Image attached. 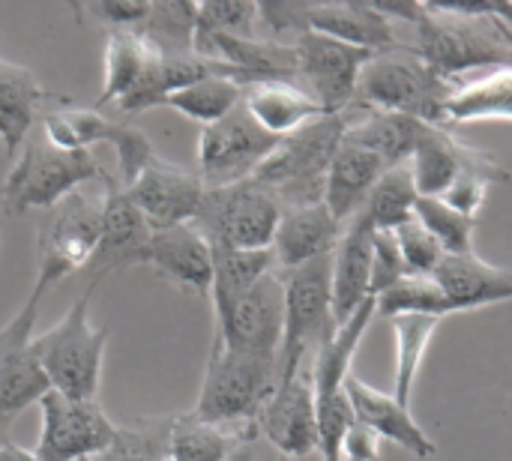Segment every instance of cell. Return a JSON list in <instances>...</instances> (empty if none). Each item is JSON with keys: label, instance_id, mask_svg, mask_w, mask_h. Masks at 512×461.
Instances as JSON below:
<instances>
[{"label": "cell", "instance_id": "1", "mask_svg": "<svg viewBox=\"0 0 512 461\" xmlns=\"http://www.w3.org/2000/svg\"><path fill=\"white\" fill-rule=\"evenodd\" d=\"M414 54L441 78L459 81L465 72L512 66V30L495 15H459L423 3L414 24Z\"/></svg>", "mask_w": 512, "mask_h": 461}, {"label": "cell", "instance_id": "2", "mask_svg": "<svg viewBox=\"0 0 512 461\" xmlns=\"http://www.w3.org/2000/svg\"><path fill=\"white\" fill-rule=\"evenodd\" d=\"M279 387V360L228 351L213 339L195 417L246 438H258V417Z\"/></svg>", "mask_w": 512, "mask_h": 461}, {"label": "cell", "instance_id": "3", "mask_svg": "<svg viewBox=\"0 0 512 461\" xmlns=\"http://www.w3.org/2000/svg\"><path fill=\"white\" fill-rule=\"evenodd\" d=\"M345 129H348V111L312 120L309 126L282 138L252 180L261 189H267L282 210L321 204L327 171L336 150L342 147Z\"/></svg>", "mask_w": 512, "mask_h": 461}, {"label": "cell", "instance_id": "4", "mask_svg": "<svg viewBox=\"0 0 512 461\" xmlns=\"http://www.w3.org/2000/svg\"><path fill=\"white\" fill-rule=\"evenodd\" d=\"M96 288L99 279H90L66 315L51 330L33 336V351L51 390L69 399H96L102 381L108 330L90 324V300Z\"/></svg>", "mask_w": 512, "mask_h": 461}, {"label": "cell", "instance_id": "5", "mask_svg": "<svg viewBox=\"0 0 512 461\" xmlns=\"http://www.w3.org/2000/svg\"><path fill=\"white\" fill-rule=\"evenodd\" d=\"M456 81L432 72L411 48H390L375 54L357 84V105L384 114H405L429 126H447L444 108Z\"/></svg>", "mask_w": 512, "mask_h": 461}, {"label": "cell", "instance_id": "6", "mask_svg": "<svg viewBox=\"0 0 512 461\" xmlns=\"http://www.w3.org/2000/svg\"><path fill=\"white\" fill-rule=\"evenodd\" d=\"M108 171L93 150H57L42 141H24L3 189V213L21 216L27 210H51L90 180H105Z\"/></svg>", "mask_w": 512, "mask_h": 461}, {"label": "cell", "instance_id": "7", "mask_svg": "<svg viewBox=\"0 0 512 461\" xmlns=\"http://www.w3.org/2000/svg\"><path fill=\"white\" fill-rule=\"evenodd\" d=\"M102 231V195L72 192L57 207L45 210L36 228V282L27 297V306L39 309L45 291L72 276L81 267H90Z\"/></svg>", "mask_w": 512, "mask_h": 461}, {"label": "cell", "instance_id": "8", "mask_svg": "<svg viewBox=\"0 0 512 461\" xmlns=\"http://www.w3.org/2000/svg\"><path fill=\"white\" fill-rule=\"evenodd\" d=\"M333 255L303 264L282 276L285 282V333L279 348V384L297 378L306 369L309 351L336 330L333 294H330Z\"/></svg>", "mask_w": 512, "mask_h": 461}, {"label": "cell", "instance_id": "9", "mask_svg": "<svg viewBox=\"0 0 512 461\" xmlns=\"http://www.w3.org/2000/svg\"><path fill=\"white\" fill-rule=\"evenodd\" d=\"M279 201L255 180L219 186L204 192V204L195 216V228L210 246L228 249H270L279 225Z\"/></svg>", "mask_w": 512, "mask_h": 461}, {"label": "cell", "instance_id": "10", "mask_svg": "<svg viewBox=\"0 0 512 461\" xmlns=\"http://www.w3.org/2000/svg\"><path fill=\"white\" fill-rule=\"evenodd\" d=\"M36 408L42 426L33 453L42 461H90L117 438V426L96 399H69L48 390Z\"/></svg>", "mask_w": 512, "mask_h": 461}, {"label": "cell", "instance_id": "11", "mask_svg": "<svg viewBox=\"0 0 512 461\" xmlns=\"http://www.w3.org/2000/svg\"><path fill=\"white\" fill-rule=\"evenodd\" d=\"M45 138L57 150H93L96 144H111L120 162V186H132L135 177L156 159L153 141L129 123H114L99 108H60L42 117Z\"/></svg>", "mask_w": 512, "mask_h": 461}, {"label": "cell", "instance_id": "12", "mask_svg": "<svg viewBox=\"0 0 512 461\" xmlns=\"http://www.w3.org/2000/svg\"><path fill=\"white\" fill-rule=\"evenodd\" d=\"M279 147V138L267 135L243 105L234 108L213 126L201 129L198 138V177L207 189L252 180L264 159Z\"/></svg>", "mask_w": 512, "mask_h": 461}, {"label": "cell", "instance_id": "13", "mask_svg": "<svg viewBox=\"0 0 512 461\" xmlns=\"http://www.w3.org/2000/svg\"><path fill=\"white\" fill-rule=\"evenodd\" d=\"M294 51L297 75L309 84V93L327 114H345L354 105L360 72L375 57V51L354 48L315 30H303L294 39Z\"/></svg>", "mask_w": 512, "mask_h": 461}, {"label": "cell", "instance_id": "14", "mask_svg": "<svg viewBox=\"0 0 512 461\" xmlns=\"http://www.w3.org/2000/svg\"><path fill=\"white\" fill-rule=\"evenodd\" d=\"M285 333V282L273 270L225 315L216 318V336L228 351L276 357Z\"/></svg>", "mask_w": 512, "mask_h": 461}, {"label": "cell", "instance_id": "15", "mask_svg": "<svg viewBox=\"0 0 512 461\" xmlns=\"http://www.w3.org/2000/svg\"><path fill=\"white\" fill-rule=\"evenodd\" d=\"M132 204L141 210L147 225L153 231L192 225L201 204H204V180L198 171H189L177 162H168L162 156L150 159V165L135 177L132 186H126Z\"/></svg>", "mask_w": 512, "mask_h": 461}, {"label": "cell", "instance_id": "16", "mask_svg": "<svg viewBox=\"0 0 512 461\" xmlns=\"http://www.w3.org/2000/svg\"><path fill=\"white\" fill-rule=\"evenodd\" d=\"M408 168H411L417 195L423 198H441L465 168L489 177L492 183L510 180V174L489 153L462 141L450 126H429L414 156L408 159Z\"/></svg>", "mask_w": 512, "mask_h": 461}, {"label": "cell", "instance_id": "17", "mask_svg": "<svg viewBox=\"0 0 512 461\" xmlns=\"http://www.w3.org/2000/svg\"><path fill=\"white\" fill-rule=\"evenodd\" d=\"M33 306H21V312L0 330V423H12L30 405H39L51 390L39 357L33 351Z\"/></svg>", "mask_w": 512, "mask_h": 461}, {"label": "cell", "instance_id": "18", "mask_svg": "<svg viewBox=\"0 0 512 461\" xmlns=\"http://www.w3.org/2000/svg\"><path fill=\"white\" fill-rule=\"evenodd\" d=\"M258 435L285 459H306L318 450V405L309 366L276 387L258 417Z\"/></svg>", "mask_w": 512, "mask_h": 461}, {"label": "cell", "instance_id": "19", "mask_svg": "<svg viewBox=\"0 0 512 461\" xmlns=\"http://www.w3.org/2000/svg\"><path fill=\"white\" fill-rule=\"evenodd\" d=\"M102 183H105V192H102V231H99L96 255L90 261L93 279H99V282L105 276L117 273V270L135 267L141 261L144 246L153 237V228L147 225L141 210L132 204V198L120 186V180H114L108 174Z\"/></svg>", "mask_w": 512, "mask_h": 461}, {"label": "cell", "instance_id": "20", "mask_svg": "<svg viewBox=\"0 0 512 461\" xmlns=\"http://www.w3.org/2000/svg\"><path fill=\"white\" fill-rule=\"evenodd\" d=\"M153 267L165 282L183 294L210 297L213 285V246L195 225H177L153 231L150 243L141 252V261Z\"/></svg>", "mask_w": 512, "mask_h": 461}, {"label": "cell", "instance_id": "21", "mask_svg": "<svg viewBox=\"0 0 512 461\" xmlns=\"http://www.w3.org/2000/svg\"><path fill=\"white\" fill-rule=\"evenodd\" d=\"M345 393L351 399L354 420L363 423L366 429H372L381 441H390V444L402 447L405 453H411L417 459H432L438 453V444L414 420L411 408H405L396 396L369 387L357 375H348Z\"/></svg>", "mask_w": 512, "mask_h": 461}, {"label": "cell", "instance_id": "22", "mask_svg": "<svg viewBox=\"0 0 512 461\" xmlns=\"http://www.w3.org/2000/svg\"><path fill=\"white\" fill-rule=\"evenodd\" d=\"M345 225L333 219L327 204H309V207H288L279 216L276 234H273V258L276 267L291 273L303 264H312L318 258L333 255V249L342 240Z\"/></svg>", "mask_w": 512, "mask_h": 461}, {"label": "cell", "instance_id": "23", "mask_svg": "<svg viewBox=\"0 0 512 461\" xmlns=\"http://www.w3.org/2000/svg\"><path fill=\"white\" fill-rule=\"evenodd\" d=\"M372 228L354 216L339 246L333 249V273H330V294H333V324L342 327L366 300H372Z\"/></svg>", "mask_w": 512, "mask_h": 461}, {"label": "cell", "instance_id": "24", "mask_svg": "<svg viewBox=\"0 0 512 461\" xmlns=\"http://www.w3.org/2000/svg\"><path fill=\"white\" fill-rule=\"evenodd\" d=\"M432 279L441 285L453 312H471L512 300V273L483 261L477 252L444 255Z\"/></svg>", "mask_w": 512, "mask_h": 461}, {"label": "cell", "instance_id": "25", "mask_svg": "<svg viewBox=\"0 0 512 461\" xmlns=\"http://www.w3.org/2000/svg\"><path fill=\"white\" fill-rule=\"evenodd\" d=\"M387 171L390 165L378 153L342 138V147L336 150L324 183V204L333 213V219L339 225H348L363 210L372 189Z\"/></svg>", "mask_w": 512, "mask_h": 461}, {"label": "cell", "instance_id": "26", "mask_svg": "<svg viewBox=\"0 0 512 461\" xmlns=\"http://www.w3.org/2000/svg\"><path fill=\"white\" fill-rule=\"evenodd\" d=\"M306 30L333 36L354 48L390 51L399 48L396 21L381 15L372 3H315L306 6Z\"/></svg>", "mask_w": 512, "mask_h": 461}, {"label": "cell", "instance_id": "27", "mask_svg": "<svg viewBox=\"0 0 512 461\" xmlns=\"http://www.w3.org/2000/svg\"><path fill=\"white\" fill-rule=\"evenodd\" d=\"M243 111L273 138H288L312 120L327 117L318 99L294 81H264L243 90Z\"/></svg>", "mask_w": 512, "mask_h": 461}, {"label": "cell", "instance_id": "28", "mask_svg": "<svg viewBox=\"0 0 512 461\" xmlns=\"http://www.w3.org/2000/svg\"><path fill=\"white\" fill-rule=\"evenodd\" d=\"M207 75H228V78L237 81V75L219 60H207V57H198L192 51H186V54H159L153 60V66L144 72V78L117 105L126 114L162 108L168 96L180 93L183 87H189V84H195V81H201Z\"/></svg>", "mask_w": 512, "mask_h": 461}, {"label": "cell", "instance_id": "29", "mask_svg": "<svg viewBox=\"0 0 512 461\" xmlns=\"http://www.w3.org/2000/svg\"><path fill=\"white\" fill-rule=\"evenodd\" d=\"M426 129H429V123H420L414 117L363 108V117L348 114L345 141L378 153L390 168H396V165H405L414 156V150H417L420 138L426 135Z\"/></svg>", "mask_w": 512, "mask_h": 461}, {"label": "cell", "instance_id": "30", "mask_svg": "<svg viewBox=\"0 0 512 461\" xmlns=\"http://www.w3.org/2000/svg\"><path fill=\"white\" fill-rule=\"evenodd\" d=\"M444 120L450 129L480 120L512 123V66H495L477 78L456 81V90L444 108Z\"/></svg>", "mask_w": 512, "mask_h": 461}, {"label": "cell", "instance_id": "31", "mask_svg": "<svg viewBox=\"0 0 512 461\" xmlns=\"http://www.w3.org/2000/svg\"><path fill=\"white\" fill-rule=\"evenodd\" d=\"M42 99L45 90L39 78L30 69L0 57V141L9 159H15L24 147Z\"/></svg>", "mask_w": 512, "mask_h": 461}, {"label": "cell", "instance_id": "32", "mask_svg": "<svg viewBox=\"0 0 512 461\" xmlns=\"http://www.w3.org/2000/svg\"><path fill=\"white\" fill-rule=\"evenodd\" d=\"M159 54L165 51L141 30H111L105 42V75H102L96 108L108 102H120L144 78V72L153 66Z\"/></svg>", "mask_w": 512, "mask_h": 461}, {"label": "cell", "instance_id": "33", "mask_svg": "<svg viewBox=\"0 0 512 461\" xmlns=\"http://www.w3.org/2000/svg\"><path fill=\"white\" fill-rule=\"evenodd\" d=\"M276 270L273 249H228L213 246V315H225L243 294H249L264 276Z\"/></svg>", "mask_w": 512, "mask_h": 461}, {"label": "cell", "instance_id": "34", "mask_svg": "<svg viewBox=\"0 0 512 461\" xmlns=\"http://www.w3.org/2000/svg\"><path fill=\"white\" fill-rule=\"evenodd\" d=\"M243 441H255V438L204 423L189 411V414L171 417L165 461H225L228 453Z\"/></svg>", "mask_w": 512, "mask_h": 461}, {"label": "cell", "instance_id": "35", "mask_svg": "<svg viewBox=\"0 0 512 461\" xmlns=\"http://www.w3.org/2000/svg\"><path fill=\"white\" fill-rule=\"evenodd\" d=\"M444 318L432 315H399L390 318L393 336H396V399L411 408V396L420 378V366L426 360V351L432 345L435 330L441 327Z\"/></svg>", "mask_w": 512, "mask_h": 461}, {"label": "cell", "instance_id": "36", "mask_svg": "<svg viewBox=\"0 0 512 461\" xmlns=\"http://www.w3.org/2000/svg\"><path fill=\"white\" fill-rule=\"evenodd\" d=\"M417 186L411 177L408 162L390 168L378 186L372 189L369 201L363 204V210L357 213L372 231H396L402 225H408L414 219V204H417Z\"/></svg>", "mask_w": 512, "mask_h": 461}, {"label": "cell", "instance_id": "37", "mask_svg": "<svg viewBox=\"0 0 512 461\" xmlns=\"http://www.w3.org/2000/svg\"><path fill=\"white\" fill-rule=\"evenodd\" d=\"M240 102H243V87L234 78L207 75V78L183 87L180 93L168 96L162 108H174L186 120H195L201 126H213L222 117H228L234 108H240Z\"/></svg>", "mask_w": 512, "mask_h": 461}, {"label": "cell", "instance_id": "38", "mask_svg": "<svg viewBox=\"0 0 512 461\" xmlns=\"http://www.w3.org/2000/svg\"><path fill=\"white\" fill-rule=\"evenodd\" d=\"M375 312L384 315L387 321L399 315H432V318L456 315L441 285L432 276H405L381 297H375Z\"/></svg>", "mask_w": 512, "mask_h": 461}, {"label": "cell", "instance_id": "39", "mask_svg": "<svg viewBox=\"0 0 512 461\" xmlns=\"http://www.w3.org/2000/svg\"><path fill=\"white\" fill-rule=\"evenodd\" d=\"M414 219L435 237V243L444 249V255H465L474 252L471 240H474V225L477 219L459 213L456 207H450L444 198H417L414 204Z\"/></svg>", "mask_w": 512, "mask_h": 461}, {"label": "cell", "instance_id": "40", "mask_svg": "<svg viewBox=\"0 0 512 461\" xmlns=\"http://www.w3.org/2000/svg\"><path fill=\"white\" fill-rule=\"evenodd\" d=\"M168 426L171 420H147L126 429L117 426V438L111 441V447L90 461H165Z\"/></svg>", "mask_w": 512, "mask_h": 461}, {"label": "cell", "instance_id": "41", "mask_svg": "<svg viewBox=\"0 0 512 461\" xmlns=\"http://www.w3.org/2000/svg\"><path fill=\"white\" fill-rule=\"evenodd\" d=\"M261 24L258 3H198L195 33H228V36H255Z\"/></svg>", "mask_w": 512, "mask_h": 461}, {"label": "cell", "instance_id": "42", "mask_svg": "<svg viewBox=\"0 0 512 461\" xmlns=\"http://www.w3.org/2000/svg\"><path fill=\"white\" fill-rule=\"evenodd\" d=\"M396 243H399V252L405 258V267H408V276H432L435 267L441 264L444 258V249L435 243V237L417 222L411 219L408 225L396 228Z\"/></svg>", "mask_w": 512, "mask_h": 461}, {"label": "cell", "instance_id": "43", "mask_svg": "<svg viewBox=\"0 0 512 461\" xmlns=\"http://www.w3.org/2000/svg\"><path fill=\"white\" fill-rule=\"evenodd\" d=\"M405 276H408V267L399 252L396 234L375 231L372 234V297H381L387 288H393Z\"/></svg>", "mask_w": 512, "mask_h": 461}, {"label": "cell", "instance_id": "44", "mask_svg": "<svg viewBox=\"0 0 512 461\" xmlns=\"http://www.w3.org/2000/svg\"><path fill=\"white\" fill-rule=\"evenodd\" d=\"M489 186H492V180L489 177H483V174H477V171H462L459 177H456V183L441 195L450 207H456L459 213H465V216H471V219H477V213L483 210V204H486V192H489Z\"/></svg>", "mask_w": 512, "mask_h": 461}, {"label": "cell", "instance_id": "45", "mask_svg": "<svg viewBox=\"0 0 512 461\" xmlns=\"http://www.w3.org/2000/svg\"><path fill=\"white\" fill-rule=\"evenodd\" d=\"M87 12H90L96 21L108 24L111 30H141V24H144L147 15H150V3H141V0L114 3V0H108V3H90Z\"/></svg>", "mask_w": 512, "mask_h": 461}, {"label": "cell", "instance_id": "46", "mask_svg": "<svg viewBox=\"0 0 512 461\" xmlns=\"http://www.w3.org/2000/svg\"><path fill=\"white\" fill-rule=\"evenodd\" d=\"M378 450H381V438L354 420V426L342 441V461H378Z\"/></svg>", "mask_w": 512, "mask_h": 461}, {"label": "cell", "instance_id": "47", "mask_svg": "<svg viewBox=\"0 0 512 461\" xmlns=\"http://www.w3.org/2000/svg\"><path fill=\"white\" fill-rule=\"evenodd\" d=\"M0 461H42L33 450H24L12 441H0Z\"/></svg>", "mask_w": 512, "mask_h": 461}, {"label": "cell", "instance_id": "48", "mask_svg": "<svg viewBox=\"0 0 512 461\" xmlns=\"http://www.w3.org/2000/svg\"><path fill=\"white\" fill-rule=\"evenodd\" d=\"M225 461H261V459H258V453H255V444H252V441H243V444H237V447L228 453V459Z\"/></svg>", "mask_w": 512, "mask_h": 461}]
</instances>
